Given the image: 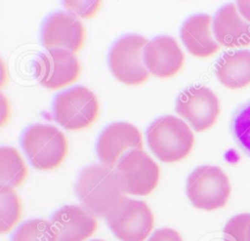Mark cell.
<instances>
[{"instance_id": "cell-1", "label": "cell", "mask_w": 250, "mask_h": 241, "mask_svg": "<svg viewBox=\"0 0 250 241\" xmlns=\"http://www.w3.org/2000/svg\"><path fill=\"white\" fill-rule=\"evenodd\" d=\"M76 192L84 208L101 218L110 215L125 198L116 172L104 165L84 168L76 183Z\"/></svg>"}, {"instance_id": "cell-2", "label": "cell", "mask_w": 250, "mask_h": 241, "mask_svg": "<svg viewBox=\"0 0 250 241\" xmlns=\"http://www.w3.org/2000/svg\"><path fill=\"white\" fill-rule=\"evenodd\" d=\"M146 137L150 150L166 163L186 158L194 143L189 127L183 120L171 115L156 119L148 127Z\"/></svg>"}, {"instance_id": "cell-3", "label": "cell", "mask_w": 250, "mask_h": 241, "mask_svg": "<svg viewBox=\"0 0 250 241\" xmlns=\"http://www.w3.org/2000/svg\"><path fill=\"white\" fill-rule=\"evenodd\" d=\"M22 146L31 164L39 170H53L64 160L68 145L65 136L56 127L36 124L22 137Z\"/></svg>"}, {"instance_id": "cell-4", "label": "cell", "mask_w": 250, "mask_h": 241, "mask_svg": "<svg viewBox=\"0 0 250 241\" xmlns=\"http://www.w3.org/2000/svg\"><path fill=\"white\" fill-rule=\"evenodd\" d=\"M227 175L217 166H201L188 177L187 194L194 207L206 211L222 208L230 194Z\"/></svg>"}, {"instance_id": "cell-5", "label": "cell", "mask_w": 250, "mask_h": 241, "mask_svg": "<svg viewBox=\"0 0 250 241\" xmlns=\"http://www.w3.org/2000/svg\"><path fill=\"white\" fill-rule=\"evenodd\" d=\"M99 109L96 95L88 88L78 86L56 98L54 115L63 128L78 131L90 127L97 120Z\"/></svg>"}, {"instance_id": "cell-6", "label": "cell", "mask_w": 250, "mask_h": 241, "mask_svg": "<svg viewBox=\"0 0 250 241\" xmlns=\"http://www.w3.org/2000/svg\"><path fill=\"white\" fill-rule=\"evenodd\" d=\"M147 41L138 34L120 38L111 48L109 66L113 75L127 85H139L147 80L149 73L144 60Z\"/></svg>"}, {"instance_id": "cell-7", "label": "cell", "mask_w": 250, "mask_h": 241, "mask_svg": "<svg viewBox=\"0 0 250 241\" xmlns=\"http://www.w3.org/2000/svg\"><path fill=\"white\" fill-rule=\"evenodd\" d=\"M105 220L121 241H144L153 227V216L146 203L126 197Z\"/></svg>"}, {"instance_id": "cell-8", "label": "cell", "mask_w": 250, "mask_h": 241, "mask_svg": "<svg viewBox=\"0 0 250 241\" xmlns=\"http://www.w3.org/2000/svg\"><path fill=\"white\" fill-rule=\"evenodd\" d=\"M116 174L120 180L124 193L147 195L159 181L158 165L143 150L133 149L117 164Z\"/></svg>"}, {"instance_id": "cell-9", "label": "cell", "mask_w": 250, "mask_h": 241, "mask_svg": "<svg viewBox=\"0 0 250 241\" xmlns=\"http://www.w3.org/2000/svg\"><path fill=\"white\" fill-rule=\"evenodd\" d=\"M81 64L75 54L63 49H52L35 62V74L40 84L57 90L74 83L80 76Z\"/></svg>"}, {"instance_id": "cell-10", "label": "cell", "mask_w": 250, "mask_h": 241, "mask_svg": "<svg viewBox=\"0 0 250 241\" xmlns=\"http://www.w3.org/2000/svg\"><path fill=\"white\" fill-rule=\"evenodd\" d=\"M176 111L188 120L196 132H203L216 122L220 113V102L209 88L194 86L180 94Z\"/></svg>"}, {"instance_id": "cell-11", "label": "cell", "mask_w": 250, "mask_h": 241, "mask_svg": "<svg viewBox=\"0 0 250 241\" xmlns=\"http://www.w3.org/2000/svg\"><path fill=\"white\" fill-rule=\"evenodd\" d=\"M143 148L142 134L130 123L118 122L107 126L100 136L97 152L101 162L113 168L133 149Z\"/></svg>"}, {"instance_id": "cell-12", "label": "cell", "mask_w": 250, "mask_h": 241, "mask_svg": "<svg viewBox=\"0 0 250 241\" xmlns=\"http://www.w3.org/2000/svg\"><path fill=\"white\" fill-rule=\"evenodd\" d=\"M45 48L63 49L76 53L85 43V28L72 14L59 12L48 18L42 31Z\"/></svg>"}, {"instance_id": "cell-13", "label": "cell", "mask_w": 250, "mask_h": 241, "mask_svg": "<svg viewBox=\"0 0 250 241\" xmlns=\"http://www.w3.org/2000/svg\"><path fill=\"white\" fill-rule=\"evenodd\" d=\"M185 56L177 41L169 36H158L149 41L144 50L146 69L160 78L177 74L183 67Z\"/></svg>"}, {"instance_id": "cell-14", "label": "cell", "mask_w": 250, "mask_h": 241, "mask_svg": "<svg viewBox=\"0 0 250 241\" xmlns=\"http://www.w3.org/2000/svg\"><path fill=\"white\" fill-rule=\"evenodd\" d=\"M58 241H84L98 227L94 214L76 205L64 206L51 220Z\"/></svg>"}, {"instance_id": "cell-15", "label": "cell", "mask_w": 250, "mask_h": 241, "mask_svg": "<svg viewBox=\"0 0 250 241\" xmlns=\"http://www.w3.org/2000/svg\"><path fill=\"white\" fill-rule=\"evenodd\" d=\"M213 30L218 43L225 47L250 45V23L241 18L234 4H227L216 13Z\"/></svg>"}, {"instance_id": "cell-16", "label": "cell", "mask_w": 250, "mask_h": 241, "mask_svg": "<svg viewBox=\"0 0 250 241\" xmlns=\"http://www.w3.org/2000/svg\"><path fill=\"white\" fill-rule=\"evenodd\" d=\"M212 18L206 14L188 18L182 26L181 37L188 51L198 58H208L220 49L211 31Z\"/></svg>"}, {"instance_id": "cell-17", "label": "cell", "mask_w": 250, "mask_h": 241, "mask_svg": "<svg viewBox=\"0 0 250 241\" xmlns=\"http://www.w3.org/2000/svg\"><path fill=\"white\" fill-rule=\"evenodd\" d=\"M219 81L229 89H242L250 84V51L224 54L216 64Z\"/></svg>"}, {"instance_id": "cell-18", "label": "cell", "mask_w": 250, "mask_h": 241, "mask_svg": "<svg viewBox=\"0 0 250 241\" xmlns=\"http://www.w3.org/2000/svg\"><path fill=\"white\" fill-rule=\"evenodd\" d=\"M27 176V169L20 153L13 147L0 149V183L1 186H20Z\"/></svg>"}, {"instance_id": "cell-19", "label": "cell", "mask_w": 250, "mask_h": 241, "mask_svg": "<svg viewBox=\"0 0 250 241\" xmlns=\"http://www.w3.org/2000/svg\"><path fill=\"white\" fill-rule=\"evenodd\" d=\"M21 217V203L18 194L11 187L0 188L1 232L10 231Z\"/></svg>"}, {"instance_id": "cell-20", "label": "cell", "mask_w": 250, "mask_h": 241, "mask_svg": "<svg viewBox=\"0 0 250 241\" xmlns=\"http://www.w3.org/2000/svg\"><path fill=\"white\" fill-rule=\"evenodd\" d=\"M13 241H58L51 221L33 219L24 222L14 234Z\"/></svg>"}, {"instance_id": "cell-21", "label": "cell", "mask_w": 250, "mask_h": 241, "mask_svg": "<svg viewBox=\"0 0 250 241\" xmlns=\"http://www.w3.org/2000/svg\"><path fill=\"white\" fill-rule=\"evenodd\" d=\"M232 130L239 144L250 153V102L235 114Z\"/></svg>"}, {"instance_id": "cell-22", "label": "cell", "mask_w": 250, "mask_h": 241, "mask_svg": "<svg viewBox=\"0 0 250 241\" xmlns=\"http://www.w3.org/2000/svg\"><path fill=\"white\" fill-rule=\"evenodd\" d=\"M250 214H239L231 218L224 228L225 241H247Z\"/></svg>"}, {"instance_id": "cell-23", "label": "cell", "mask_w": 250, "mask_h": 241, "mask_svg": "<svg viewBox=\"0 0 250 241\" xmlns=\"http://www.w3.org/2000/svg\"><path fill=\"white\" fill-rule=\"evenodd\" d=\"M101 1H65L64 6L73 16L89 18L97 13L101 6Z\"/></svg>"}, {"instance_id": "cell-24", "label": "cell", "mask_w": 250, "mask_h": 241, "mask_svg": "<svg viewBox=\"0 0 250 241\" xmlns=\"http://www.w3.org/2000/svg\"><path fill=\"white\" fill-rule=\"evenodd\" d=\"M148 241H183L181 235L172 228H161L156 230Z\"/></svg>"}, {"instance_id": "cell-25", "label": "cell", "mask_w": 250, "mask_h": 241, "mask_svg": "<svg viewBox=\"0 0 250 241\" xmlns=\"http://www.w3.org/2000/svg\"><path fill=\"white\" fill-rule=\"evenodd\" d=\"M236 5L240 15L250 23V1H237Z\"/></svg>"}, {"instance_id": "cell-26", "label": "cell", "mask_w": 250, "mask_h": 241, "mask_svg": "<svg viewBox=\"0 0 250 241\" xmlns=\"http://www.w3.org/2000/svg\"><path fill=\"white\" fill-rule=\"evenodd\" d=\"M247 241H250V225H249L248 230H247Z\"/></svg>"}, {"instance_id": "cell-27", "label": "cell", "mask_w": 250, "mask_h": 241, "mask_svg": "<svg viewBox=\"0 0 250 241\" xmlns=\"http://www.w3.org/2000/svg\"><path fill=\"white\" fill-rule=\"evenodd\" d=\"M93 241H103V240H93Z\"/></svg>"}]
</instances>
